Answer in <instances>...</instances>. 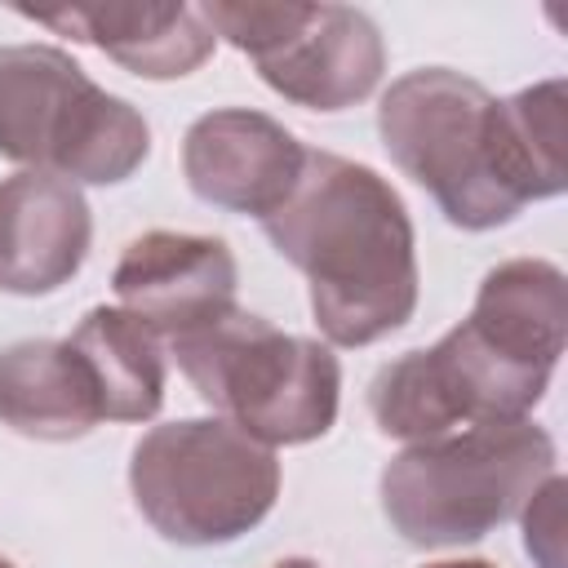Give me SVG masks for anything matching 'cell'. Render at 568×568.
Returning a JSON list of instances; mask_svg holds the SVG:
<instances>
[{
	"label": "cell",
	"mask_w": 568,
	"mask_h": 568,
	"mask_svg": "<svg viewBox=\"0 0 568 568\" xmlns=\"http://www.w3.org/2000/svg\"><path fill=\"white\" fill-rule=\"evenodd\" d=\"M129 493L164 541L226 546L271 515L280 457L222 417H178L133 444Z\"/></svg>",
	"instance_id": "cell-6"
},
{
	"label": "cell",
	"mask_w": 568,
	"mask_h": 568,
	"mask_svg": "<svg viewBox=\"0 0 568 568\" xmlns=\"http://www.w3.org/2000/svg\"><path fill=\"white\" fill-rule=\"evenodd\" d=\"M0 568H18V564H13V559H4V555H0Z\"/></svg>",
	"instance_id": "cell-20"
},
{
	"label": "cell",
	"mask_w": 568,
	"mask_h": 568,
	"mask_svg": "<svg viewBox=\"0 0 568 568\" xmlns=\"http://www.w3.org/2000/svg\"><path fill=\"white\" fill-rule=\"evenodd\" d=\"M266 240L311 284L328 346H373L417 311V235L399 191L368 164L306 151L288 200L262 217Z\"/></svg>",
	"instance_id": "cell-1"
},
{
	"label": "cell",
	"mask_w": 568,
	"mask_h": 568,
	"mask_svg": "<svg viewBox=\"0 0 568 568\" xmlns=\"http://www.w3.org/2000/svg\"><path fill=\"white\" fill-rule=\"evenodd\" d=\"M302 160L306 146L297 133L253 106L204 111L182 138V178L191 195L257 222L288 200L302 178Z\"/></svg>",
	"instance_id": "cell-9"
},
{
	"label": "cell",
	"mask_w": 568,
	"mask_h": 568,
	"mask_svg": "<svg viewBox=\"0 0 568 568\" xmlns=\"http://www.w3.org/2000/svg\"><path fill=\"white\" fill-rule=\"evenodd\" d=\"M111 288L129 315L173 342L235 306L240 266L217 235L146 231L124 244Z\"/></svg>",
	"instance_id": "cell-10"
},
{
	"label": "cell",
	"mask_w": 568,
	"mask_h": 568,
	"mask_svg": "<svg viewBox=\"0 0 568 568\" xmlns=\"http://www.w3.org/2000/svg\"><path fill=\"white\" fill-rule=\"evenodd\" d=\"M377 138L462 231L506 226L532 204L501 98L462 71L417 67L390 80L377 102Z\"/></svg>",
	"instance_id": "cell-2"
},
{
	"label": "cell",
	"mask_w": 568,
	"mask_h": 568,
	"mask_svg": "<svg viewBox=\"0 0 568 568\" xmlns=\"http://www.w3.org/2000/svg\"><path fill=\"white\" fill-rule=\"evenodd\" d=\"M22 18L93 44L115 67L142 80H182L213 58V27L200 4H67V9H18Z\"/></svg>",
	"instance_id": "cell-12"
},
{
	"label": "cell",
	"mask_w": 568,
	"mask_h": 568,
	"mask_svg": "<svg viewBox=\"0 0 568 568\" xmlns=\"http://www.w3.org/2000/svg\"><path fill=\"white\" fill-rule=\"evenodd\" d=\"M564 475L555 470L519 510L524 519V550L537 559V568H564Z\"/></svg>",
	"instance_id": "cell-17"
},
{
	"label": "cell",
	"mask_w": 568,
	"mask_h": 568,
	"mask_svg": "<svg viewBox=\"0 0 568 568\" xmlns=\"http://www.w3.org/2000/svg\"><path fill=\"white\" fill-rule=\"evenodd\" d=\"M506 106V120H510V138H515V151L528 169V182H532V195L537 200H555L564 195L568 186V169H564V80L550 75V80H537L510 98H501Z\"/></svg>",
	"instance_id": "cell-16"
},
{
	"label": "cell",
	"mask_w": 568,
	"mask_h": 568,
	"mask_svg": "<svg viewBox=\"0 0 568 568\" xmlns=\"http://www.w3.org/2000/svg\"><path fill=\"white\" fill-rule=\"evenodd\" d=\"M555 475V439L537 422L466 426L395 453L377 479L382 515L422 550L466 546L519 519Z\"/></svg>",
	"instance_id": "cell-3"
},
{
	"label": "cell",
	"mask_w": 568,
	"mask_h": 568,
	"mask_svg": "<svg viewBox=\"0 0 568 568\" xmlns=\"http://www.w3.org/2000/svg\"><path fill=\"white\" fill-rule=\"evenodd\" d=\"M71 351L84 359L102 422H151L164 404V346L124 306H93L71 328Z\"/></svg>",
	"instance_id": "cell-15"
},
{
	"label": "cell",
	"mask_w": 568,
	"mask_h": 568,
	"mask_svg": "<svg viewBox=\"0 0 568 568\" xmlns=\"http://www.w3.org/2000/svg\"><path fill=\"white\" fill-rule=\"evenodd\" d=\"M182 377L231 426L266 448L324 439L337 422L342 364L333 346L231 306L169 342Z\"/></svg>",
	"instance_id": "cell-4"
},
{
	"label": "cell",
	"mask_w": 568,
	"mask_h": 568,
	"mask_svg": "<svg viewBox=\"0 0 568 568\" xmlns=\"http://www.w3.org/2000/svg\"><path fill=\"white\" fill-rule=\"evenodd\" d=\"M0 422L27 439H80L102 422L84 359L62 337H27L0 351Z\"/></svg>",
	"instance_id": "cell-13"
},
{
	"label": "cell",
	"mask_w": 568,
	"mask_h": 568,
	"mask_svg": "<svg viewBox=\"0 0 568 568\" xmlns=\"http://www.w3.org/2000/svg\"><path fill=\"white\" fill-rule=\"evenodd\" d=\"M426 568H497L488 559H439V564H426Z\"/></svg>",
	"instance_id": "cell-18"
},
{
	"label": "cell",
	"mask_w": 568,
	"mask_h": 568,
	"mask_svg": "<svg viewBox=\"0 0 568 568\" xmlns=\"http://www.w3.org/2000/svg\"><path fill=\"white\" fill-rule=\"evenodd\" d=\"M275 568H320L315 559H306V555H293V559H280Z\"/></svg>",
	"instance_id": "cell-19"
},
{
	"label": "cell",
	"mask_w": 568,
	"mask_h": 568,
	"mask_svg": "<svg viewBox=\"0 0 568 568\" xmlns=\"http://www.w3.org/2000/svg\"><path fill=\"white\" fill-rule=\"evenodd\" d=\"M213 36L235 44L266 89L306 111H346L364 102L386 71L377 22L351 4H200Z\"/></svg>",
	"instance_id": "cell-7"
},
{
	"label": "cell",
	"mask_w": 568,
	"mask_h": 568,
	"mask_svg": "<svg viewBox=\"0 0 568 568\" xmlns=\"http://www.w3.org/2000/svg\"><path fill=\"white\" fill-rule=\"evenodd\" d=\"M466 324L497 346L506 359L555 373L568 328V284L564 271L546 257L497 262L475 293Z\"/></svg>",
	"instance_id": "cell-14"
},
{
	"label": "cell",
	"mask_w": 568,
	"mask_h": 568,
	"mask_svg": "<svg viewBox=\"0 0 568 568\" xmlns=\"http://www.w3.org/2000/svg\"><path fill=\"white\" fill-rule=\"evenodd\" d=\"M89 244L93 213L75 182L36 169L0 178V293H58L80 275Z\"/></svg>",
	"instance_id": "cell-11"
},
{
	"label": "cell",
	"mask_w": 568,
	"mask_h": 568,
	"mask_svg": "<svg viewBox=\"0 0 568 568\" xmlns=\"http://www.w3.org/2000/svg\"><path fill=\"white\" fill-rule=\"evenodd\" d=\"M0 155L75 186H115L151 155V124L71 53L0 44Z\"/></svg>",
	"instance_id": "cell-5"
},
{
	"label": "cell",
	"mask_w": 568,
	"mask_h": 568,
	"mask_svg": "<svg viewBox=\"0 0 568 568\" xmlns=\"http://www.w3.org/2000/svg\"><path fill=\"white\" fill-rule=\"evenodd\" d=\"M550 386V373L506 359L466 320L435 346L404 351L368 382V413L382 435L426 444L466 426L524 422Z\"/></svg>",
	"instance_id": "cell-8"
}]
</instances>
